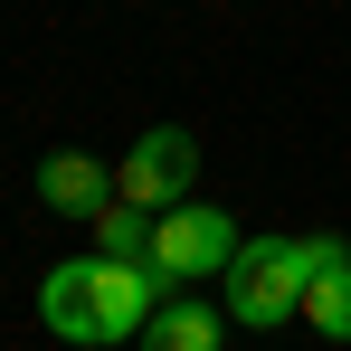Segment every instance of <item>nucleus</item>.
<instances>
[{
  "mask_svg": "<svg viewBox=\"0 0 351 351\" xmlns=\"http://www.w3.org/2000/svg\"><path fill=\"white\" fill-rule=\"evenodd\" d=\"M304 285H313L304 237H247L228 266V323L237 332H285V323H304Z\"/></svg>",
  "mask_w": 351,
  "mask_h": 351,
  "instance_id": "nucleus-1",
  "label": "nucleus"
},
{
  "mask_svg": "<svg viewBox=\"0 0 351 351\" xmlns=\"http://www.w3.org/2000/svg\"><path fill=\"white\" fill-rule=\"evenodd\" d=\"M190 180H199V143H190L180 123H152V133H143V143L114 162V199H123V209L171 219V209H190V199H199Z\"/></svg>",
  "mask_w": 351,
  "mask_h": 351,
  "instance_id": "nucleus-2",
  "label": "nucleus"
},
{
  "mask_svg": "<svg viewBox=\"0 0 351 351\" xmlns=\"http://www.w3.org/2000/svg\"><path fill=\"white\" fill-rule=\"evenodd\" d=\"M237 247H247V228H237L228 209L190 199V209H171V219H162V237H152V276H162V285L228 276V266H237Z\"/></svg>",
  "mask_w": 351,
  "mask_h": 351,
  "instance_id": "nucleus-3",
  "label": "nucleus"
},
{
  "mask_svg": "<svg viewBox=\"0 0 351 351\" xmlns=\"http://www.w3.org/2000/svg\"><path fill=\"white\" fill-rule=\"evenodd\" d=\"M38 209H58V219H105L114 209V171L95 162V152H48L38 162Z\"/></svg>",
  "mask_w": 351,
  "mask_h": 351,
  "instance_id": "nucleus-4",
  "label": "nucleus"
},
{
  "mask_svg": "<svg viewBox=\"0 0 351 351\" xmlns=\"http://www.w3.org/2000/svg\"><path fill=\"white\" fill-rule=\"evenodd\" d=\"M38 323H48L58 342H76V351H105V332H95V256L48 266V285H38Z\"/></svg>",
  "mask_w": 351,
  "mask_h": 351,
  "instance_id": "nucleus-5",
  "label": "nucleus"
},
{
  "mask_svg": "<svg viewBox=\"0 0 351 351\" xmlns=\"http://www.w3.org/2000/svg\"><path fill=\"white\" fill-rule=\"evenodd\" d=\"M143 351H228V313L219 304H162L152 313V332H143Z\"/></svg>",
  "mask_w": 351,
  "mask_h": 351,
  "instance_id": "nucleus-6",
  "label": "nucleus"
},
{
  "mask_svg": "<svg viewBox=\"0 0 351 351\" xmlns=\"http://www.w3.org/2000/svg\"><path fill=\"white\" fill-rule=\"evenodd\" d=\"M152 237H162V219L114 199V209L95 219V256H105V266H152Z\"/></svg>",
  "mask_w": 351,
  "mask_h": 351,
  "instance_id": "nucleus-7",
  "label": "nucleus"
},
{
  "mask_svg": "<svg viewBox=\"0 0 351 351\" xmlns=\"http://www.w3.org/2000/svg\"><path fill=\"white\" fill-rule=\"evenodd\" d=\"M304 332H323V342H351V256H342V266H323V276L304 285Z\"/></svg>",
  "mask_w": 351,
  "mask_h": 351,
  "instance_id": "nucleus-8",
  "label": "nucleus"
}]
</instances>
